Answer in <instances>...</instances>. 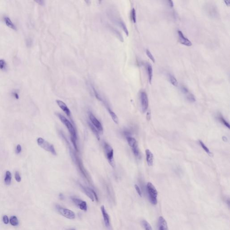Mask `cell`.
Masks as SVG:
<instances>
[{
  "instance_id": "obj_6",
  "label": "cell",
  "mask_w": 230,
  "mask_h": 230,
  "mask_svg": "<svg viewBox=\"0 0 230 230\" xmlns=\"http://www.w3.org/2000/svg\"><path fill=\"white\" fill-rule=\"evenodd\" d=\"M128 143L131 147L134 154L136 157L140 156V152L138 146V143L136 140L134 138L130 136L126 137Z\"/></svg>"
},
{
  "instance_id": "obj_30",
  "label": "cell",
  "mask_w": 230,
  "mask_h": 230,
  "mask_svg": "<svg viewBox=\"0 0 230 230\" xmlns=\"http://www.w3.org/2000/svg\"><path fill=\"white\" fill-rule=\"evenodd\" d=\"M15 180L18 182H20L21 181V178L18 171H16L15 173Z\"/></svg>"
},
{
  "instance_id": "obj_40",
  "label": "cell",
  "mask_w": 230,
  "mask_h": 230,
  "mask_svg": "<svg viewBox=\"0 0 230 230\" xmlns=\"http://www.w3.org/2000/svg\"><path fill=\"white\" fill-rule=\"evenodd\" d=\"M224 2H225L226 4L227 5V6H229L230 5V0H225Z\"/></svg>"
},
{
  "instance_id": "obj_23",
  "label": "cell",
  "mask_w": 230,
  "mask_h": 230,
  "mask_svg": "<svg viewBox=\"0 0 230 230\" xmlns=\"http://www.w3.org/2000/svg\"><path fill=\"white\" fill-rule=\"evenodd\" d=\"M199 142L201 146V147L202 148L204 149V150L205 151V152H206L208 154H209V156H212V152L210 151L209 149L206 146V145L204 144V143L201 140H199Z\"/></svg>"
},
{
  "instance_id": "obj_35",
  "label": "cell",
  "mask_w": 230,
  "mask_h": 230,
  "mask_svg": "<svg viewBox=\"0 0 230 230\" xmlns=\"http://www.w3.org/2000/svg\"><path fill=\"white\" fill-rule=\"evenodd\" d=\"M22 147L21 145L20 144H18L16 147V152L17 154H19L20 152H21Z\"/></svg>"
},
{
  "instance_id": "obj_1",
  "label": "cell",
  "mask_w": 230,
  "mask_h": 230,
  "mask_svg": "<svg viewBox=\"0 0 230 230\" xmlns=\"http://www.w3.org/2000/svg\"><path fill=\"white\" fill-rule=\"evenodd\" d=\"M56 115L60 119L61 121L62 122V123L67 128L71 136V142L73 146H74L75 149L77 150V149H78L77 148V145L76 143V140L77 139V135L76 130L73 125L71 124V122L63 115L60 113H57Z\"/></svg>"
},
{
  "instance_id": "obj_15",
  "label": "cell",
  "mask_w": 230,
  "mask_h": 230,
  "mask_svg": "<svg viewBox=\"0 0 230 230\" xmlns=\"http://www.w3.org/2000/svg\"><path fill=\"white\" fill-rule=\"evenodd\" d=\"M146 156L147 162L149 166H152L153 164V155L152 152L149 149L146 150Z\"/></svg>"
},
{
  "instance_id": "obj_7",
  "label": "cell",
  "mask_w": 230,
  "mask_h": 230,
  "mask_svg": "<svg viewBox=\"0 0 230 230\" xmlns=\"http://www.w3.org/2000/svg\"><path fill=\"white\" fill-rule=\"evenodd\" d=\"M89 119L91 124L96 128L99 132V134H102L103 131V128L101 123L92 113L89 114Z\"/></svg>"
},
{
  "instance_id": "obj_27",
  "label": "cell",
  "mask_w": 230,
  "mask_h": 230,
  "mask_svg": "<svg viewBox=\"0 0 230 230\" xmlns=\"http://www.w3.org/2000/svg\"><path fill=\"white\" fill-rule=\"evenodd\" d=\"M218 119H219V120L220 121V122H221L222 124H224L226 127L228 128V129H230V125H229V124L227 122V120H226L223 118V117L222 115H220V116H218Z\"/></svg>"
},
{
  "instance_id": "obj_2",
  "label": "cell",
  "mask_w": 230,
  "mask_h": 230,
  "mask_svg": "<svg viewBox=\"0 0 230 230\" xmlns=\"http://www.w3.org/2000/svg\"><path fill=\"white\" fill-rule=\"evenodd\" d=\"M103 150L106 159L109 163L111 166L115 168L116 166L114 158L113 149L109 144L104 142L103 144Z\"/></svg>"
},
{
  "instance_id": "obj_39",
  "label": "cell",
  "mask_w": 230,
  "mask_h": 230,
  "mask_svg": "<svg viewBox=\"0 0 230 230\" xmlns=\"http://www.w3.org/2000/svg\"><path fill=\"white\" fill-rule=\"evenodd\" d=\"M59 198L61 200H63L64 198V195L63 194L60 193L59 195Z\"/></svg>"
},
{
  "instance_id": "obj_16",
  "label": "cell",
  "mask_w": 230,
  "mask_h": 230,
  "mask_svg": "<svg viewBox=\"0 0 230 230\" xmlns=\"http://www.w3.org/2000/svg\"><path fill=\"white\" fill-rule=\"evenodd\" d=\"M80 187L82 189V190L85 192L86 195L88 197V198L90 199L92 201L94 202V196L93 195V194L91 192V191L90 190V188H86L85 187L82 186V185L80 184Z\"/></svg>"
},
{
  "instance_id": "obj_32",
  "label": "cell",
  "mask_w": 230,
  "mask_h": 230,
  "mask_svg": "<svg viewBox=\"0 0 230 230\" xmlns=\"http://www.w3.org/2000/svg\"><path fill=\"white\" fill-rule=\"evenodd\" d=\"M90 191H91L93 195L94 196V198L95 199L96 201L97 202L99 201V198H98L97 194L96 193V192L95 191H94L93 189H92L91 188H90Z\"/></svg>"
},
{
  "instance_id": "obj_19",
  "label": "cell",
  "mask_w": 230,
  "mask_h": 230,
  "mask_svg": "<svg viewBox=\"0 0 230 230\" xmlns=\"http://www.w3.org/2000/svg\"><path fill=\"white\" fill-rule=\"evenodd\" d=\"M4 21L8 27L13 30H16V27L13 23L11 20V19L8 17H5L4 18Z\"/></svg>"
},
{
  "instance_id": "obj_33",
  "label": "cell",
  "mask_w": 230,
  "mask_h": 230,
  "mask_svg": "<svg viewBox=\"0 0 230 230\" xmlns=\"http://www.w3.org/2000/svg\"><path fill=\"white\" fill-rule=\"evenodd\" d=\"M135 188L136 190V191L137 192L138 194V195L140 196V197H142V192H141V191L139 187H138V186L136 184H135Z\"/></svg>"
},
{
  "instance_id": "obj_21",
  "label": "cell",
  "mask_w": 230,
  "mask_h": 230,
  "mask_svg": "<svg viewBox=\"0 0 230 230\" xmlns=\"http://www.w3.org/2000/svg\"><path fill=\"white\" fill-rule=\"evenodd\" d=\"M147 71L148 75L149 81L151 84L152 81V77H153V69L152 66L150 64H147Z\"/></svg>"
},
{
  "instance_id": "obj_13",
  "label": "cell",
  "mask_w": 230,
  "mask_h": 230,
  "mask_svg": "<svg viewBox=\"0 0 230 230\" xmlns=\"http://www.w3.org/2000/svg\"><path fill=\"white\" fill-rule=\"evenodd\" d=\"M56 102L57 103L58 105L61 108V109L62 110L66 115L67 116V117L71 119V111L69 108L67 107V105L64 103V102L60 100H56Z\"/></svg>"
},
{
  "instance_id": "obj_26",
  "label": "cell",
  "mask_w": 230,
  "mask_h": 230,
  "mask_svg": "<svg viewBox=\"0 0 230 230\" xmlns=\"http://www.w3.org/2000/svg\"><path fill=\"white\" fill-rule=\"evenodd\" d=\"M169 79H170V83L174 86H176V87L177 86L178 82L175 77L172 75L169 74Z\"/></svg>"
},
{
  "instance_id": "obj_14",
  "label": "cell",
  "mask_w": 230,
  "mask_h": 230,
  "mask_svg": "<svg viewBox=\"0 0 230 230\" xmlns=\"http://www.w3.org/2000/svg\"><path fill=\"white\" fill-rule=\"evenodd\" d=\"M158 230H169L166 221L162 216H160L158 221Z\"/></svg>"
},
{
  "instance_id": "obj_3",
  "label": "cell",
  "mask_w": 230,
  "mask_h": 230,
  "mask_svg": "<svg viewBox=\"0 0 230 230\" xmlns=\"http://www.w3.org/2000/svg\"><path fill=\"white\" fill-rule=\"evenodd\" d=\"M147 190L149 201L152 205H156L157 204L158 192L156 188L151 183L149 182L147 185Z\"/></svg>"
},
{
  "instance_id": "obj_31",
  "label": "cell",
  "mask_w": 230,
  "mask_h": 230,
  "mask_svg": "<svg viewBox=\"0 0 230 230\" xmlns=\"http://www.w3.org/2000/svg\"><path fill=\"white\" fill-rule=\"evenodd\" d=\"M6 67V63L3 59H0V69L3 70Z\"/></svg>"
},
{
  "instance_id": "obj_17",
  "label": "cell",
  "mask_w": 230,
  "mask_h": 230,
  "mask_svg": "<svg viewBox=\"0 0 230 230\" xmlns=\"http://www.w3.org/2000/svg\"><path fill=\"white\" fill-rule=\"evenodd\" d=\"M105 106H106V108L107 109V111H108V112L110 115V116L111 117V118L112 119L113 121L114 122V123L116 124H118V123H119V119H118V118L117 116V115L114 112L111 110V109L109 107V106H108L107 104Z\"/></svg>"
},
{
  "instance_id": "obj_41",
  "label": "cell",
  "mask_w": 230,
  "mask_h": 230,
  "mask_svg": "<svg viewBox=\"0 0 230 230\" xmlns=\"http://www.w3.org/2000/svg\"><path fill=\"white\" fill-rule=\"evenodd\" d=\"M76 230V229H73V228H71V229H68V230Z\"/></svg>"
},
{
  "instance_id": "obj_22",
  "label": "cell",
  "mask_w": 230,
  "mask_h": 230,
  "mask_svg": "<svg viewBox=\"0 0 230 230\" xmlns=\"http://www.w3.org/2000/svg\"><path fill=\"white\" fill-rule=\"evenodd\" d=\"M141 223L145 230H152V227L146 220H142Z\"/></svg>"
},
{
  "instance_id": "obj_18",
  "label": "cell",
  "mask_w": 230,
  "mask_h": 230,
  "mask_svg": "<svg viewBox=\"0 0 230 230\" xmlns=\"http://www.w3.org/2000/svg\"><path fill=\"white\" fill-rule=\"evenodd\" d=\"M12 179V175L11 173L9 171H7L6 172L5 177L4 178V182L6 185L7 186H9L11 184Z\"/></svg>"
},
{
  "instance_id": "obj_4",
  "label": "cell",
  "mask_w": 230,
  "mask_h": 230,
  "mask_svg": "<svg viewBox=\"0 0 230 230\" xmlns=\"http://www.w3.org/2000/svg\"><path fill=\"white\" fill-rule=\"evenodd\" d=\"M38 145L47 152H50L53 155H56V152L53 145L50 144L42 138H39L37 139Z\"/></svg>"
},
{
  "instance_id": "obj_9",
  "label": "cell",
  "mask_w": 230,
  "mask_h": 230,
  "mask_svg": "<svg viewBox=\"0 0 230 230\" xmlns=\"http://www.w3.org/2000/svg\"><path fill=\"white\" fill-rule=\"evenodd\" d=\"M71 200L80 209L84 211L87 210V205L86 202L75 197H71Z\"/></svg>"
},
{
  "instance_id": "obj_29",
  "label": "cell",
  "mask_w": 230,
  "mask_h": 230,
  "mask_svg": "<svg viewBox=\"0 0 230 230\" xmlns=\"http://www.w3.org/2000/svg\"><path fill=\"white\" fill-rule=\"evenodd\" d=\"M146 54H147V56L151 60H152L153 63H155V58H154L153 56L152 55V53L150 52V51L148 50H146Z\"/></svg>"
},
{
  "instance_id": "obj_37",
  "label": "cell",
  "mask_w": 230,
  "mask_h": 230,
  "mask_svg": "<svg viewBox=\"0 0 230 230\" xmlns=\"http://www.w3.org/2000/svg\"><path fill=\"white\" fill-rule=\"evenodd\" d=\"M12 95L16 99H19V96L18 93L16 92H14L12 93Z\"/></svg>"
},
{
  "instance_id": "obj_36",
  "label": "cell",
  "mask_w": 230,
  "mask_h": 230,
  "mask_svg": "<svg viewBox=\"0 0 230 230\" xmlns=\"http://www.w3.org/2000/svg\"><path fill=\"white\" fill-rule=\"evenodd\" d=\"M35 1L36 3H37L41 6H43L45 4V1L42 0H35Z\"/></svg>"
},
{
  "instance_id": "obj_12",
  "label": "cell",
  "mask_w": 230,
  "mask_h": 230,
  "mask_svg": "<svg viewBox=\"0 0 230 230\" xmlns=\"http://www.w3.org/2000/svg\"><path fill=\"white\" fill-rule=\"evenodd\" d=\"M177 33L178 40L181 44L187 46H191L192 45L191 41L188 38L185 37L181 31L178 30L177 31Z\"/></svg>"
},
{
  "instance_id": "obj_5",
  "label": "cell",
  "mask_w": 230,
  "mask_h": 230,
  "mask_svg": "<svg viewBox=\"0 0 230 230\" xmlns=\"http://www.w3.org/2000/svg\"><path fill=\"white\" fill-rule=\"evenodd\" d=\"M56 208L57 211L61 215L69 219H74L76 218V214L74 212L70 209L64 208L61 206L57 205Z\"/></svg>"
},
{
  "instance_id": "obj_38",
  "label": "cell",
  "mask_w": 230,
  "mask_h": 230,
  "mask_svg": "<svg viewBox=\"0 0 230 230\" xmlns=\"http://www.w3.org/2000/svg\"><path fill=\"white\" fill-rule=\"evenodd\" d=\"M168 3L169 4V6H170V7H173V1H172V0H168Z\"/></svg>"
},
{
  "instance_id": "obj_20",
  "label": "cell",
  "mask_w": 230,
  "mask_h": 230,
  "mask_svg": "<svg viewBox=\"0 0 230 230\" xmlns=\"http://www.w3.org/2000/svg\"><path fill=\"white\" fill-rule=\"evenodd\" d=\"M88 126L90 128L91 130H92L93 133L96 136V137L97 138L98 140H100V136H99V133L98 130L96 129V128L91 124V122H88Z\"/></svg>"
},
{
  "instance_id": "obj_25",
  "label": "cell",
  "mask_w": 230,
  "mask_h": 230,
  "mask_svg": "<svg viewBox=\"0 0 230 230\" xmlns=\"http://www.w3.org/2000/svg\"><path fill=\"white\" fill-rule=\"evenodd\" d=\"M185 95L186 96V98L187 99H188V100H189L190 102H195V96L193 95V94H192L191 93H190L189 91L187 92V93H186L185 94Z\"/></svg>"
},
{
  "instance_id": "obj_28",
  "label": "cell",
  "mask_w": 230,
  "mask_h": 230,
  "mask_svg": "<svg viewBox=\"0 0 230 230\" xmlns=\"http://www.w3.org/2000/svg\"><path fill=\"white\" fill-rule=\"evenodd\" d=\"M131 18L132 21L134 23L136 22V14L135 8H133L131 12Z\"/></svg>"
},
{
  "instance_id": "obj_24",
  "label": "cell",
  "mask_w": 230,
  "mask_h": 230,
  "mask_svg": "<svg viewBox=\"0 0 230 230\" xmlns=\"http://www.w3.org/2000/svg\"><path fill=\"white\" fill-rule=\"evenodd\" d=\"M10 223L13 226H17L18 225V220L15 216H11L10 218Z\"/></svg>"
},
{
  "instance_id": "obj_8",
  "label": "cell",
  "mask_w": 230,
  "mask_h": 230,
  "mask_svg": "<svg viewBox=\"0 0 230 230\" xmlns=\"http://www.w3.org/2000/svg\"><path fill=\"white\" fill-rule=\"evenodd\" d=\"M140 99L142 106V111L143 112H145L148 109V99L147 95L145 92H142L140 94Z\"/></svg>"
},
{
  "instance_id": "obj_11",
  "label": "cell",
  "mask_w": 230,
  "mask_h": 230,
  "mask_svg": "<svg viewBox=\"0 0 230 230\" xmlns=\"http://www.w3.org/2000/svg\"><path fill=\"white\" fill-rule=\"evenodd\" d=\"M112 17H113L112 18L114 19V21H115V22H116L117 23V24L119 25L120 28L123 29V30L125 32V34L128 36V35H129V32H128L127 28L126 27V26L125 25V24H124V21L117 15H116L114 16L112 15Z\"/></svg>"
},
{
  "instance_id": "obj_10",
  "label": "cell",
  "mask_w": 230,
  "mask_h": 230,
  "mask_svg": "<svg viewBox=\"0 0 230 230\" xmlns=\"http://www.w3.org/2000/svg\"><path fill=\"white\" fill-rule=\"evenodd\" d=\"M101 210L103 218L104 223L105 226L108 230L111 229V225L110 223V217L106 212V209L104 205H102L101 206Z\"/></svg>"
},
{
  "instance_id": "obj_34",
  "label": "cell",
  "mask_w": 230,
  "mask_h": 230,
  "mask_svg": "<svg viewBox=\"0 0 230 230\" xmlns=\"http://www.w3.org/2000/svg\"><path fill=\"white\" fill-rule=\"evenodd\" d=\"M3 222L5 224H8L9 223V218L7 215H4L3 217Z\"/></svg>"
}]
</instances>
